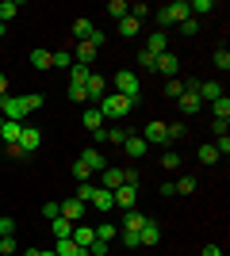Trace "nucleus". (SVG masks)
<instances>
[{
  "label": "nucleus",
  "instance_id": "31",
  "mask_svg": "<svg viewBox=\"0 0 230 256\" xmlns=\"http://www.w3.org/2000/svg\"><path fill=\"white\" fill-rule=\"evenodd\" d=\"M211 115L226 122V118H230V100H226V96H219V100H215V104H211Z\"/></svg>",
  "mask_w": 230,
  "mask_h": 256
},
{
  "label": "nucleus",
  "instance_id": "8",
  "mask_svg": "<svg viewBox=\"0 0 230 256\" xmlns=\"http://www.w3.org/2000/svg\"><path fill=\"white\" fill-rule=\"evenodd\" d=\"M100 188H104V192H115V188H123V184H127V168H104L100 172Z\"/></svg>",
  "mask_w": 230,
  "mask_h": 256
},
{
  "label": "nucleus",
  "instance_id": "55",
  "mask_svg": "<svg viewBox=\"0 0 230 256\" xmlns=\"http://www.w3.org/2000/svg\"><path fill=\"white\" fill-rule=\"evenodd\" d=\"M199 256H222V248H219V245H207V248H203Z\"/></svg>",
  "mask_w": 230,
  "mask_h": 256
},
{
  "label": "nucleus",
  "instance_id": "44",
  "mask_svg": "<svg viewBox=\"0 0 230 256\" xmlns=\"http://www.w3.org/2000/svg\"><path fill=\"white\" fill-rule=\"evenodd\" d=\"M161 168H180V157H176L173 150H169V153H161Z\"/></svg>",
  "mask_w": 230,
  "mask_h": 256
},
{
  "label": "nucleus",
  "instance_id": "53",
  "mask_svg": "<svg viewBox=\"0 0 230 256\" xmlns=\"http://www.w3.org/2000/svg\"><path fill=\"white\" fill-rule=\"evenodd\" d=\"M123 245H127V248H138V234H127V230H123Z\"/></svg>",
  "mask_w": 230,
  "mask_h": 256
},
{
  "label": "nucleus",
  "instance_id": "13",
  "mask_svg": "<svg viewBox=\"0 0 230 256\" xmlns=\"http://www.w3.org/2000/svg\"><path fill=\"white\" fill-rule=\"evenodd\" d=\"M20 134H23V122L4 118V126H0V142H4V146H20Z\"/></svg>",
  "mask_w": 230,
  "mask_h": 256
},
{
  "label": "nucleus",
  "instance_id": "57",
  "mask_svg": "<svg viewBox=\"0 0 230 256\" xmlns=\"http://www.w3.org/2000/svg\"><path fill=\"white\" fill-rule=\"evenodd\" d=\"M0 126H4V115H0Z\"/></svg>",
  "mask_w": 230,
  "mask_h": 256
},
{
  "label": "nucleus",
  "instance_id": "33",
  "mask_svg": "<svg viewBox=\"0 0 230 256\" xmlns=\"http://www.w3.org/2000/svg\"><path fill=\"white\" fill-rule=\"evenodd\" d=\"M108 12L115 16V20H127V16H131V4H127V0H111Z\"/></svg>",
  "mask_w": 230,
  "mask_h": 256
},
{
  "label": "nucleus",
  "instance_id": "36",
  "mask_svg": "<svg viewBox=\"0 0 230 256\" xmlns=\"http://www.w3.org/2000/svg\"><path fill=\"white\" fill-rule=\"evenodd\" d=\"M50 65L54 69H69V50H54L50 54Z\"/></svg>",
  "mask_w": 230,
  "mask_h": 256
},
{
  "label": "nucleus",
  "instance_id": "23",
  "mask_svg": "<svg viewBox=\"0 0 230 256\" xmlns=\"http://www.w3.org/2000/svg\"><path fill=\"white\" fill-rule=\"evenodd\" d=\"M50 234H54L58 241H69V234H73V222H66V218H62V214H58L54 222H50Z\"/></svg>",
  "mask_w": 230,
  "mask_h": 256
},
{
  "label": "nucleus",
  "instance_id": "40",
  "mask_svg": "<svg viewBox=\"0 0 230 256\" xmlns=\"http://www.w3.org/2000/svg\"><path fill=\"white\" fill-rule=\"evenodd\" d=\"M69 100H73V104H88V92H85V84H69Z\"/></svg>",
  "mask_w": 230,
  "mask_h": 256
},
{
  "label": "nucleus",
  "instance_id": "32",
  "mask_svg": "<svg viewBox=\"0 0 230 256\" xmlns=\"http://www.w3.org/2000/svg\"><path fill=\"white\" fill-rule=\"evenodd\" d=\"M54 252H58V256H88L85 248H77L73 241H58V245H54Z\"/></svg>",
  "mask_w": 230,
  "mask_h": 256
},
{
  "label": "nucleus",
  "instance_id": "3",
  "mask_svg": "<svg viewBox=\"0 0 230 256\" xmlns=\"http://www.w3.org/2000/svg\"><path fill=\"white\" fill-rule=\"evenodd\" d=\"M138 138L146 142V146H169V122H146V130L138 134Z\"/></svg>",
  "mask_w": 230,
  "mask_h": 256
},
{
  "label": "nucleus",
  "instance_id": "19",
  "mask_svg": "<svg viewBox=\"0 0 230 256\" xmlns=\"http://www.w3.org/2000/svg\"><path fill=\"white\" fill-rule=\"evenodd\" d=\"M81 122H85V130H92V138H96L100 130H104V115H100V107H88L85 115H81Z\"/></svg>",
  "mask_w": 230,
  "mask_h": 256
},
{
  "label": "nucleus",
  "instance_id": "51",
  "mask_svg": "<svg viewBox=\"0 0 230 256\" xmlns=\"http://www.w3.org/2000/svg\"><path fill=\"white\" fill-rule=\"evenodd\" d=\"M153 62H157V58H153V54H146V50L138 54V65H142V69H153Z\"/></svg>",
  "mask_w": 230,
  "mask_h": 256
},
{
  "label": "nucleus",
  "instance_id": "42",
  "mask_svg": "<svg viewBox=\"0 0 230 256\" xmlns=\"http://www.w3.org/2000/svg\"><path fill=\"white\" fill-rule=\"evenodd\" d=\"M215 153H219V157L230 153V134H219V138H215Z\"/></svg>",
  "mask_w": 230,
  "mask_h": 256
},
{
  "label": "nucleus",
  "instance_id": "21",
  "mask_svg": "<svg viewBox=\"0 0 230 256\" xmlns=\"http://www.w3.org/2000/svg\"><path fill=\"white\" fill-rule=\"evenodd\" d=\"M92 34H96V23H92V20H77L73 23V38H77V42H88Z\"/></svg>",
  "mask_w": 230,
  "mask_h": 256
},
{
  "label": "nucleus",
  "instance_id": "27",
  "mask_svg": "<svg viewBox=\"0 0 230 256\" xmlns=\"http://www.w3.org/2000/svg\"><path fill=\"white\" fill-rule=\"evenodd\" d=\"M96 192H100V188H96V184H92V180H88V184H77V195H73V199H81V203H92V199H96Z\"/></svg>",
  "mask_w": 230,
  "mask_h": 256
},
{
  "label": "nucleus",
  "instance_id": "7",
  "mask_svg": "<svg viewBox=\"0 0 230 256\" xmlns=\"http://www.w3.org/2000/svg\"><path fill=\"white\" fill-rule=\"evenodd\" d=\"M153 69H157L161 76H169V80H173V76L180 73V58H176V54H161V58L153 62Z\"/></svg>",
  "mask_w": 230,
  "mask_h": 256
},
{
  "label": "nucleus",
  "instance_id": "49",
  "mask_svg": "<svg viewBox=\"0 0 230 256\" xmlns=\"http://www.w3.org/2000/svg\"><path fill=\"white\" fill-rule=\"evenodd\" d=\"M58 214H62V210H58V203H43V218H46V222H54Z\"/></svg>",
  "mask_w": 230,
  "mask_h": 256
},
{
  "label": "nucleus",
  "instance_id": "56",
  "mask_svg": "<svg viewBox=\"0 0 230 256\" xmlns=\"http://www.w3.org/2000/svg\"><path fill=\"white\" fill-rule=\"evenodd\" d=\"M0 96H8V76L0 73Z\"/></svg>",
  "mask_w": 230,
  "mask_h": 256
},
{
  "label": "nucleus",
  "instance_id": "50",
  "mask_svg": "<svg viewBox=\"0 0 230 256\" xmlns=\"http://www.w3.org/2000/svg\"><path fill=\"white\" fill-rule=\"evenodd\" d=\"M16 234V222H12V218H0V237H12Z\"/></svg>",
  "mask_w": 230,
  "mask_h": 256
},
{
  "label": "nucleus",
  "instance_id": "12",
  "mask_svg": "<svg viewBox=\"0 0 230 256\" xmlns=\"http://www.w3.org/2000/svg\"><path fill=\"white\" fill-rule=\"evenodd\" d=\"M146 54H153V58H161V54H169V38H165V31H153L150 38H146V46H142Z\"/></svg>",
  "mask_w": 230,
  "mask_h": 256
},
{
  "label": "nucleus",
  "instance_id": "11",
  "mask_svg": "<svg viewBox=\"0 0 230 256\" xmlns=\"http://www.w3.org/2000/svg\"><path fill=\"white\" fill-rule=\"evenodd\" d=\"M96 54H100V46H96V42H77L73 58H77V65H88V69H92V62H96Z\"/></svg>",
  "mask_w": 230,
  "mask_h": 256
},
{
  "label": "nucleus",
  "instance_id": "20",
  "mask_svg": "<svg viewBox=\"0 0 230 256\" xmlns=\"http://www.w3.org/2000/svg\"><path fill=\"white\" fill-rule=\"evenodd\" d=\"M196 92H199V100H203V104H215V100L222 96V88L215 84V80H199V88H196Z\"/></svg>",
  "mask_w": 230,
  "mask_h": 256
},
{
  "label": "nucleus",
  "instance_id": "16",
  "mask_svg": "<svg viewBox=\"0 0 230 256\" xmlns=\"http://www.w3.org/2000/svg\"><path fill=\"white\" fill-rule=\"evenodd\" d=\"M123 150H127V157H131V160H142L146 153H150V146H146V142L138 138V134H131V138L123 142Z\"/></svg>",
  "mask_w": 230,
  "mask_h": 256
},
{
  "label": "nucleus",
  "instance_id": "15",
  "mask_svg": "<svg viewBox=\"0 0 230 256\" xmlns=\"http://www.w3.org/2000/svg\"><path fill=\"white\" fill-rule=\"evenodd\" d=\"M39 142H43V134H39V130H35V126H23V134H20V150H23V157L39 150Z\"/></svg>",
  "mask_w": 230,
  "mask_h": 256
},
{
  "label": "nucleus",
  "instance_id": "25",
  "mask_svg": "<svg viewBox=\"0 0 230 256\" xmlns=\"http://www.w3.org/2000/svg\"><path fill=\"white\" fill-rule=\"evenodd\" d=\"M88 76H92V69L88 65H69V84H88Z\"/></svg>",
  "mask_w": 230,
  "mask_h": 256
},
{
  "label": "nucleus",
  "instance_id": "43",
  "mask_svg": "<svg viewBox=\"0 0 230 256\" xmlns=\"http://www.w3.org/2000/svg\"><path fill=\"white\" fill-rule=\"evenodd\" d=\"M176 27H180V34H188V38H192V34H196V31H199V23H196V20H192V16H188V20H184V23H176Z\"/></svg>",
  "mask_w": 230,
  "mask_h": 256
},
{
  "label": "nucleus",
  "instance_id": "6",
  "mask_svg": "<svg viewBox=\"0 0 230 256\" xmlns=\"http://www.w3.org/2000/svg\"><path fill=\"white\" fill-rule=\"evenodd\" d=\"M176 107H180V115H196L199 107H203V100H199L196 88H184V92H180V100H176Z\"/></svg>",
  "mask_w": 230,
  "mask_h": 256
},
{
  "label": "nucleus",
  "instance_id": "38",
  "mask_svg": "<svg viewBox=\"0 0 230 256\" xmlns=\"http://www.w3.org/2000/svg\"><path fill=\"white\" fill-rule=\"evenodd\" d=\"M20 245H16V237H0V256H16Z\"/></svg>",
  "mask_w": 230,
  "mask_h": 256
},
{
  "label": "nucleus",
  "instance_id": "24",
  "mask_svg": "<svg viewBox=\"0 0 230 256\" xmlns=\"http://www.w3.org/2000/svg\"><path fill=\"white\" fill-rule=\"evenodd\" d=\"M88 206H96L100 214H108V210H115V199H111V192H104V188H100V192H96V199H92Z\"/></svg>",
  "mask_w": 230,
  "mask_h": 256
},
{
  "label": "nucleus",
  "instance_id": "39",
  "mask_svg": "<svg viewBox=\"0 0 230 256\" xmlns=\"http://www.w3.org/2000/svg\"><path fill=\"white\" fill-rule=\"evenodd\" d=\"M173 188H176V195H192V192H196V180H192V176H184V180H176Z\"/></svg>",
  "mask_w": 230,
  "mask_h": 256
},
{
  "label": "nucleus",
  "instance_id": "47",
  "mask_svg": "<svg viewBox=\"0 0 230 256\" xmlns=\"http://www.w3.org/2000/svg\"><path fill=\"white\" fill-rule=\"evenodd\" d=\"M23 100H27V111H39V107L46 104V100L39 96V92H31V96H23Z\"/></svg>",
  "mask_w": 230,
  "mask_h": 256
},
{
  "label": "nucleus",
  "instance_id": "58",
  "mask_svg": "<svg viewBox=\"0 0 230 256\" xmlns=\"http://www.w3.org/2000/svg\"><path fill=\"white\" fill-rule=\"evenodd\" d=\"M16 256H20V252H16Z\"/></svg>",
  "mask_w": 230,
  "mask_h": 256
},
{
  "label": "nucleus",
  "instance_id": "18",
  "mask_svg": "<svg viewBox=\"0 0 230 256\" xmlns=\"http://www.w3.org/2000/svg\"><path fill=\"white\" fill-rule=\"evenodd\" d=\"M165 16L173 23H184L188 16H192V8H188V0H173V4H165Z\"/></svg>",
  "mask_w": 230,
  "mask_h": 256
},
{
  "label": "nucleus",
  "instance_id": "9",
  "mask_svg": "<svg viewBox=\"0 0 230 256\" xmlns=\"http://www.w3.org/2000/svg\"><path fill=\"white\" fill-rule=\"evenodd\" d=\"M85 92H88V100H92V104H100V100L108 96V80H104L100 73H92V76H88V84H85Z\"/></svg>",
  "mask_w": 230,
  "mask_h": 256
},
{
  "label": "nucleus",
  "instance_id": "30",
  "mask_svg": "<svg viewBox=\"0 0 230 256\" xmlns=\"http://www.w3.org/2000/svg\"><path fill=\"white\" fill-rule=\"evenodd\" d=\"M127 138H131V134H127L123 126H104V142H115V146H123Z\"/></svg>",
  "mask_w": 230,
  "mask_h": 256
},
{
  "label": "nucleus",
  "instance_id": "41",
  "mask_svg": "<svg viewBox=\"0 0 230 256\" xmlns=\"http://www.w3.org/2000/svg\"><path fill=\"white\" fill-rule=\"evenodd\" d=\"M73 176H77V184H88V180H92V168H85V164L77 160V164H73Z\"/></svg>",
  "mask_w": 230,
  "mask_h": 256
},
{
  "label": "nucleus",
  "instance_id": "1",
  "mask_svg": "<svg viewBox=\"0 0 230 256\" xmlns=\"http://www.w3.org/2000/svg\"><path fill=\"white\" fill-rule=\"evenodd\" d=\"M131 111H134V104L127 96H119V92H108V96L100 100V115H104V122H108V118L119 122V118H127Z\"/></svg>",
  "mask_w": 230,
  "mask_h": 256
},
{
  "label": "nucleus",
  "instance_id": "35",
  "mask_svg": "<svg viewBox=\"0 0 230 256\" xmlns=\"http://www.w3.org/2000/svg\"><path fill=\"white\" fill-rule=\"evenodd\" d=\"M199 164H219V153H215V146H199Z\"/></svg>",
  "mask_w": 230,
  "mask_h": 256
},
{
  "label": "nucleus",
  "instance_id": "2",
  "mask_svg": "<svg viewBox=\"0 0 230 256\" xmlns=\"http://www.w3.org/2000/svg\"><path fill=\"white\" fill-rule=\"evenodd\" d=\"M115 92H119V96H127L131 104H138V92H142V84H138V73H131V69L115 73Z\"/></svg>",
  "mask_w": 230,
  "mask_h": 256
},
{
  "label": "nucleus",
  "instance_id": "52",
  "mask_svg": "<svg viewBox=\"0 0 230 256\" xmlns=\"http://www.w3.org/2000/svg\"><path fill=\"white\" fill-rule=\"evenodd\" d=\"M188 8H192V12H211L215 4H211V0H196V4H188Z\"/></svg>",
  "mask_w": 230,
  "mask_h": 256
},
{
  "label": "nucleus",
  "instance_id": "22",
  "mask_svg": "<svg viewBox=\"0 0 230 256\" xmlns=\"http://www.w3.org/2000/svg\"><path fill=\"white\" fill-rule=\"evenodd\" d=\"M157 241H161V230L153 222H146L142 230H138V245H157Z\"/></svg>",
  "mask_w": 230,
  "mask_h": 256
},
{
  "label": "nucleus",
  "instance_id": "45",
  "mask_svg": "<svg viewBox=\"0 0 230 256\" xmlns=\"http://www.w3.org/2000/svg\"><path fill=\"white\" fill-rule=\"evenodd\" d=\"M88 256H108V241H92V245H88Z\"/></svg>",
  "mask_w": 230,
  "mask_h": 256
},
{
  "label": "nucleus",
  "instance_id": "4",
  "mask_svg": "<svg viewBox=\"0 0 230 256\" xmlns=\"http://www.w3.org/2000/svg\"><path fill=\"white\" fill-rule=\"evenodd\" d=\"M111 199H115V206H119V210H134L138 188H134V184H123V188H115V192H111Z\"/></svg>",
  "mask_w": 230,
  "mask_h": 256
},
{
  "label": "nucleus",
  "instance_id": "37",
  "mask_svg": "<svg viewBox=\"0 0 230 256\" xmlns=\"http://www.w3.org/2000/svg\"><path fill=\"white\" fill-rule=\"evenodd\" d=\"M180 92H184V80H176V76H173V80L165 84V96H169V100H180Z\"/></svg>",
  "mask_w": 230,
  "mask_h": 256
},
{
  "label": "nucleus",
  "instance_id": "26",
  "mask_svg": "<svg viewBox=\"0 0 230 256\" xmlns=\"http://www.w3.org/2000/svg\"><path fill=\"white\" fill-rule=\"evenodd\" d=\"M31 65L39 69V73H43V69H54V65H50V50H43V46H35V50H31Z\"/></svg>",
  "mask_w": 230,
  "mask_h": 256
},
{
  "label": "nucleus",
  "instance_id": "34",
  "mask_svg": "<svg viewBox=\"0 0 230 256\" xmlns=\"http://www.w3.org/2000/svg\"><path fill=\"white\" fill-rule=\"evenodd\" d=\"M16 12H20V4H16V0H4V4H0V23L8 27V20L16 16Z\"/></svg>",
  "mask_w": 230,
  "mask_h": 256
},
{
  "label": "nucleus",
  "instance_id": "46",
  "mask_svg": "<svg viewBox=\"0 0 230 256\" xmlns=\"http://www.w3.org/2000/svg\"><path fill=\"white\" fill-rule=\"evenodd\" d=\"M184 134H188V126H184V122H173V126H169V142L184 138Z\"/></svg>",
  "mask_w": 230,
  "mask_h": 256
},
{
  "label": "nucleus",
  "instance_id": "10",
  "mask_svg": "<svg viewBox=\"0 0 230 256\" xmlns=\"http://www.w3.org/2000/svg\"><path fill=\"white\" fill-rule=\"evenodd\" d=\"M69 241H73L77 248H85V252H88V245L96 241V230H92V226H73V234H69Z\"/></svg>",
  "mask_w": 230,
  "mask_h": 256
},
{
  "label": "nucleus",
  "instance_id": "5",
  "mask_svg": "<svg viewBox=\"0 0 230 256\" xmlns=\"http://www.w3.org/2000/svg\"><path fill=\"white\" fill-rule=\"evenodd\" d=\"M58 210H62V218H66V222H81V218H85V210H88V206L85 203H81V199H73V195H69V199H66V203H58Z\"/></svg>",
  "mask_w": 230,
  "mask_h": 256
},
{
  "label": "nucleus",
  "instance_id": "54",
  "mask_svg": "<svg viewBox=\"0 0 230 256\" xmlns=\"http://www.w3.org/2000/svg\"><path fill=\"white\" fill-rule=\"evenodd\" d=\"M211 134H215V138H219V134H226V122H222V118H215V122H211Z\"/></svg>",
  "mask_w": 230,
  "mask_h": 256
},
{
  "label": "nucleus",
  "instance_id": "14",
  "mask_svg": "<svg viewBox=\"0 0 230 256\" xmlns=\"http://www.w3.org/2000/svg\"><path fill=\"white\" fill-rule=\"evenodd\" d=\"M146 222H150V218H146V214L142 210H123V230H127V234H138V230H142V226Z\"/></svg>",
  "mask_w": 230,
  "mask_h": 256
},
{
  "label": "nucleus",
  "instance_id": "29",
  "mask_svg": "<svg viewBox=\"0 0 230 256\" xmlns=\"http://www.w3.org/2000/svg\"><path fill=\"white\" fill-rule=\"evenodd\" d=\"M138 31H142V23H138V20H131V16H127V20H119V34H123V38H134Z\"/></svg>",
  "mask_w": 230,
  "mask_h": 256
},
{
  "label": "nucleus",
  "instance_id": "17",
  "mask_svg": "<svg viewBox=\"0 0 230 256\" xmlns=\"http://www.w3.org/2000/svg\"><path fill=\"white\" fill-rule=\"evenodd\" d=\"M77 160H81L85 168H92V172H104V168H108V160H104V153H100V150H85Z\"/></svg>",
  "mask_w": 230,
  "mask_h": 256
},
{
  "label": "nucleus",
  "instance_id": "48",
  "mask_svg": "<svg viewBox=\"0 0 230 256\" xmlns=\"http://www.w3.org/2000/svg\"><path fill=\"white\" fill-rule=\"evenodd\" d=\"M215 65L226 73V69H230V54H226V50H215Z\"/></svg>",
  "mask_w": 230,
  "mask_h": 256
},
{
  "label": "nucleus",
  "instance_id": "28",
  "mask_svg": "<svg viewBox=\"0 0 230 256\" xmlns=\"http://www.w3.org/2000/svg\"><path fill=\"white\" fill-rule=\"evenodd\" d=\"M96 237H100V241H108V245H111V241L119 237V226H115V222H100V226H96Z\"/></svg>",
  "mask_w": 230,
  "mask_h": 256
}]
</instances>
